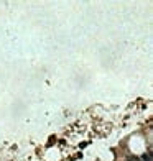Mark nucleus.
I'll return each mask as SVG.
<instances>
[{"mask_svg": "<svg viewBox=\"0 0 153 161\" xmlns=\"http://www.w3.org/2000/svg\"><path fill=\"white\" fill-rule=\"evenodd\" d=\"M140 161H152V155H150V153H147V155H143V158H142Z\"/></svg>", "mask_w": 153, "mask_h": 161, "instance_id": "1", "label": "nucleus"}, {"mask_svg": "<svg viewBox=\"0 0 153 161\" xmlns=\"http://www.w3.org/2000/svg\"><path fill=\"white\" fill-rule=\"evenodd\" d=\"M127 161H140V160H138V158H135V156H132V158H128Z\"/></svg>", "mask_w": 153, "mask_h": 161, "instance_id": "2", "label": "nucleus"}]
</instances>
